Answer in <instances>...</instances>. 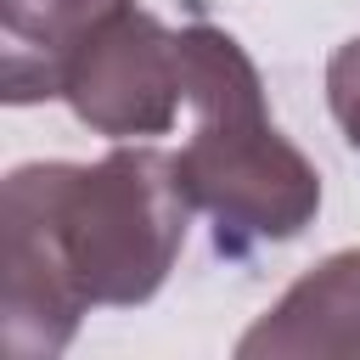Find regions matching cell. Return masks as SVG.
Masks as SVG:
<instances>
[{
  "mask_svg": "<svg viewBox=\"0 0 360 360\" xmlns=\"http://www.w3.org/2000/svg\"><path fill=\"white\" fill-rule=\"evenodd\" d=\"M180 158L163 146H112L96 163H22L0 191V338L22 360L73 343L84 309L146 304L191 225Z\"/></svg>",
  "mask_w": 360,
  "mask_h": 360,
  "instance_id": "6da1fadb",
  "label": "cell"
},
{
  "mask_svg": "<svg viewBox=\"0 0 360 360\" xmlns=\"http://www.w3.org/2000/svg\"><path fill=\"white\" fill-rule=\"evenodd\" d=\"M326 107L343 129V141L360 152V39H343L326 62Z\"/></svg>",
  "mask_w": 360,
  "mask_h": 360,
  "instance_id": "8992f818",
  "label": "cell"
},
{
  "mask_svg": "<svg viewBox=\"0 0 360 360\" xmlns=\"http://www.w3.org/2000/svg\"><path fill=\"white\" fill-rule=\"evenodd\" d=\"M191 141L174 152L191 202L214 219V248L242 259L292 242L321 214L315 163L276 129L253 56L214 22L180 28Z\"/></svg>",
  "mask_w": 360,
  "mask_h": 360,
  "instance_id": "7a4b0ae2",
  "label": "cell"
},
{
  "mask_svg": "<svg viewBox=\"0 0 360 360\" xmlns=\"http://www.w3.org/2000/svg\"><path fill=\"white\" fill-rule=\"evenodd\" d=\"M242 360H304V354H360V248L326 253L304 270L270 315L236 338Z\"/></svg>",
  "mask_w": 360,
  "mask_h": 360,
  "instance_id": "277c9868",
  "label": "cell"
},
{
  "mask_svg": "<svg viewBox=\"0 0 360 360\" xmlns=\"http://www.w3.org/2000/svg\"><path fill=\"white\" fill-rule=\"evenodd\" d=\"M62 101L73 118L107 141L169 135L186 107V68L180 34L163 28L152 11L124 6L68 68Z\"/></svg>",
  "mask_w": 360,
  "mask_h": 360,
  "instance_id": "3957f363",
  "label": "cell"
},
{
  "mask_svg": "<svg viewBox=\"0 0 360 360\" xmlns=\"http://www.w3.org/2000/svg\"><path fill=\"white\" fill-rule=\"evenodd\" d=\"M135 0H0V96L34 107L62 96L73 56Z\"/></svg>",
  "mask_w": 360,
  "mask_h": 360,
  "instance_id": "5b68a950",
  "label": "cell"
}]
</instances>
